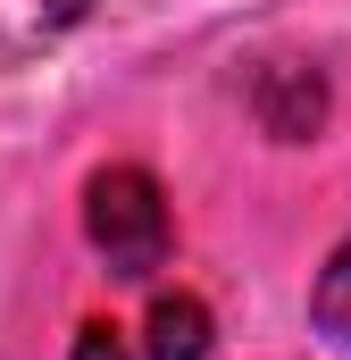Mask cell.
<instances>
[{"mask_svg": "<svg viewBox=\"0 0 351 360\" xmlns=\"http://www.w3.org/2000/svg\"><path fill=\"white\" fill-rule=\"evenodd\" d=\"M310 327H318L335 352H351V235L326 252V269H318V285H310Z\"/></svg>", "mask_w": 351, "mask_h": 360, "instance_id": "5", "label": "cell"}, {"mask_svg": "<svg viewBox=\"0 0 351 360\" xmlns=\"http://www.w3.org/2000/svg\"><path fill=\"white\" fill-rule=\"evenodd\" d=\"M143 360H209V310H201L192 293H159V302H151Z\"/></svg>", "mask_w": 351, "mask_h": 360, "instance_id": "4", "label": "cell"}, {"mask_svg": "<svg viewBox=\"0 0 351 360\" xmlns=\"http://www.w3.org/2000/svg\"><path fill=\"white\" fill-rule=\"evenodd\" d=\"M92 0H0V76L25 68L34 51H51L67 25H84Z\"/></svg>", "mask_w": 351, "mask_h": 360, "instance_id": "3", "label": "cell"}, {"mask_svg": "<svg viewBox=\"0 0 351 360\" xmlns=\"http://www.w3.org/2000/svg\"><path fill=\"white\" fill-rule=\"evenodd\" d=\"M251 117H260L267 143H318L326 126V76L301 68V59H276L251 76Z\"/></svg>", "mask_w": 351, "mask_h": 360, "instance_id": "2", "label": "cell"}, {"mask_svg": "<svg viewBox=\"0 0 351 360\" xmlns=\"http://www.w3.org/2000/svg\"><path fill=\"white\" fill-rule=\"evenodd\" d=\"M76 360H126V344H117V327H76Z\"/></svg>", "mask_w": 351, "mask_h": 360, "instance_id": "6", "label": "cell"}, {"mask_svg": "<svg viewBox=\"0 0 351 360\" xmlns=\"http://www.w3.org/2000/svg\"><path fill=\"white\" fill-rule=\"evenodd\" d=\"M84 243L109 260V276H151L168 269L176 252V218H168V193L151 168H100L84 184Z\"/></svg>", "mask_w": 351, "mask_h": 360, "instance_id": "1", "label": "cell"}]
</instances>
